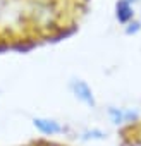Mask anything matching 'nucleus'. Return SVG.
<instances>
[{
    "label": "nucleus",
    "instance_id": "f257e3e1",
    "mask_svg": "<svg viewBox=\"0 0 141 146\" xmlns=\"http://www.w3.org/2000/svg\"><path fill=\"white\" fill-rule=\"evenodd\" d=\"M69 88H70V91H72V95H74V98L78 102H81L83 105H86L90 108L96 107L95 93H93V90L90 88V84L86 81H83V79H72L70 84H69Z\"/></svg>",
    "mask_w": 141,
    "mask_h": 146
},
{
    "label": "nucleus",
    "instance_id": "f03ea898",
    "mask_svg": "<svg viewBox=\"0 0 141 146\" xmlns=\"http://www.w3.org/2000/svg\"><path fill=\"white\" fill-rule=\"evenodd\" d=\"M108 119L114 125H126V124H132L139 119V110L138 108H131V107H110L107 110Z\"/></svg>",
    "mask_w": 141,
    "mask_h": 146
},
{
    "label": "nucleus",
    "instance_id": "7ed1b4c3",
    "mask_svg": "<svg viewBox=\"0 0 141 146\" xmlns=\"http://www.w3.org/2000/svg\"><path fill=\"white\" fill-rule=\"evenodd\" d=\"M33 127L43 136H59L65 131L64 124L59 122L57 119H52V117H35Z\"/></svg>",
    "mask_w": 141,
    "mask_h": 146
},
{
    "label": "nucleus",
    "instance_id": "20e7f679",
    "mask_svg": "<svg viewBox=\"0 0 141 146\" xmlns=\"http://www.w3.org/2000/svg\"><path fill=\"white\" fill-rule=\"evenodd\" d=\"M131 17H132V9H131L129 2L127 0H120L117 4V19L120 23H127Z\"/></svg>",
    "mask_w": 141,
    "mask_h": 146
},
{
    "label": "nucleus",
    "instance_id": "39448f33",
    "mask_svg": "<svg viewBox=\"0 0 141 146\" xmlns=\"http://www.w3.org/2000/svg\"><path fill=\"white\" fill-rule=\"evenodd\" d=\"M107 137V132L98 129V127H93V129H88L81 134V139L83 141H100V139H105Z\"/></svg>",
    "mask_w": 141,
    "mask_h": 146
}]
</instances>
